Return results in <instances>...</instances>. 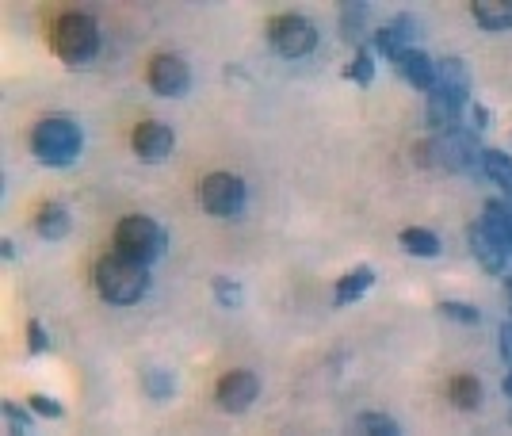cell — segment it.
<instances>
[{
	"mask_svg": "<svg viewBox=\"0 0 512 436\" xmlns=\"http://www.w3.org/2000/svg\"><path fill=\"white\" fill-rule=\"evenodd\" d=\"M150 287V272L146 264L130 261L123 253H107L104 261L96 264V291L100 299L111 306H130L138 303Z\"/></svg>",
	"mask_w": 512,
	"mask_h": 436,
	"instance_id": "1",
	"label": "cell"
},
{
	"mask_svg": "<svg viewBox=\"0 0 512 436\" xmlns=\"http://www.w3.org/2000/svg\"><path fill=\"white\" fill-rule=\"evenodd\" d=\"M81 146H85V134L73 119L65 115H54V119H43L35 134H31V153L43 161V165H54V169H65L81 157Z\"/></svg>",
	"mask_w": 512,
	"mask_h": 436,
	"instance_id": "2",
	"label": "cell"
},
{
	"mask_svg": "<svg viewBox=\"0 0 512 436\" xmlns=\"http://www.w3.org/2000/svg\"><path fill=\"white\" fill-rule=\"evenodd\" d=\"M54 50L65 66H88L100 50V27L85 12H65L54 23Z\"/></svg>",
	"mask_w": 512,
	"mask_h": 436,
	"instance_id": "3",
	"label": "cell"
},
{
	"mask_svg": "<svg viewBox=\"0 0 512 436\" xmlns=\"http://www.w3.org/2000/svg\"><path fill=\"white\" fill-rule=\"evenodd\" d=\"M165 230L146 215H127L119 222V230H115V253H123L130 261L146 264L150 268L153 261H161V253H165Z\"/></svg>",
	"mask_w": 512,
	"mask_h": 436,
	"instance_id": "4",
	"label": "cell"
},
{
	"mask_svg": "<svg viewBox=\"0 0 512 436\" xmlns=\"http://www.w3.org/2000/svg\"><path fill=\"white\" fill-rule=\"evenodd\" d=\"M268 43L283 58H306L318 46V31L306 16H276L268 23Z\"/></svg>",
	"mask_w": 512,
	"mask_h": 436,
	"instance_id": "5",
	"label": "cell"
},
{
	"mask_svg": "<svg viewBox=\"0 0 512 436\" xmlns=\"http://www.w3.org/2000/svg\"><path fill=\"white\" fill-rule=\"evenodd\" d=\"M199 203L214 218H237L245 207V184L230 173H211L199 188Z\"/></svg>",
	"mask_w": 512,
	"mask_h": 436,
	"instance_id": "6",
	"label": "cell"
},
{
	"mask_svg": "<svg viewBox=\"0 0 512 436\" xmlns=\"http://www.w3.org/2000/svg\"><path fill=\"white\" fill-rule=\"evenodd\" d=\"M192 85V69L176 54H157L150 62V88L157 96H184Z\"/></svg>",
	"mask_w": 512,
	"mask_h": 436,
	"instance_id": "7",
	"label": "cell"
},
{
	"mask_svg": "<svg viewBox=\"0 0 512 436\" xmlns=\"http://www.w3.org/2000/svg\"><path fill=\"white\" fill-rule=\"evenodd\" d=\"M260 394V383H256L253 371H226L222 375V383H218V406L222 410H230V414H241V410H249L253 406V398Z\"/></svg>",
	"mask_w": 512,
	"mask_h": 436,
	"instance_id": "8",
	"label": "cell"
},
{
	"mask_svg": "<svg viewBox=\"0 0 512 436\" xmlns=\"http://www.w3.org/2000/svg\"><path fill=\"white\" fill-rule=\"evenodd\" d=\"M176 146V134H172L169 123H138V131H134V153L142 157V161H165Z\"/></svg>",
	"mask_w": 512,
	"mask_h": 436,
	"instance_id": "9",
	"label": "cell"
},
{
	"mask_svg": "<svg viewBox=\"0 0 512 436\" xmlns=\"http://www.w3.org/2000/svg\"><path fill=\"white\" fill-rule=\"evenodd\" d=\"M417 35H421V31H417L413 16H394L386 27H379V31H375V46H379V54H383V58L398 62L409 46H413V39H417Z\"/></svg>",
	"mask_w": 512,
	"mask_h": 436,
	"instance_id": "10",
	"label": "cell"
},
{
	"mask_svg": "<svg viewBox=\"0 0 512 436\" xmlns=\"http://www.w3.org/2000/svg\"><path fill=\"white\" fill-rule=\"evenodd\" d=\"M470 249H474V257L482 261V268H490V272H501L505 261H509V249L501 245V241L490 234V226L478 218V222H470Z\"/></svg>",
	"mask_w": 512,
	"mask_h": 436,
	"instance_id": "11",
	"label": "cell"
},
{
	"mask_svg": "<svg viewBox=\"0 0 512 436\" xmlns=\"http://www.w3.org/2000/svg\"><path fill=\"white\" fill-rule=\"evenodd\" d=\"M432 92H444L451 100L467 104V96H470L467 62H463V58H444V62L436 66V88H432Z\"/></svg>",
	"mask_w": 512,
	"mask_h": 436,
	"instance_id": "12",
	"label": "cell"
},
{
	"mask_svg": "<svg viewBox=\"0 0 512 436\" xmlns=\"http://www.w3.org/2000/svg\"><path fill=\"white\" fill-rule=\"evenodd\" d=\"M394 69H398L413 88H425V92L436 88V62L428 58L425 50H417V46H409L406 54L394 62Z\"/></svg>",
	"mask_w": 512,
	"mask_h": 436,
	"instance_id": "13",
	"label": "cell"
},
{
	"mask_svg": "<svg viewBox=\"0 0 512 436\" xmlns=\"http://www.w3.org/2000/svg\"><path fill=\"white\" fill-rule=\"evenodd\" d=\"M470 16L486 31H509L512 27V0H474Z\"/></svg>",
	"mask_w": 512,
	"mask_h": 436,
	"instance_id": "14",
	"label": "cell"
},
{
	"mask_svg": "<svg viewBox=\"0 0 512 436\" xmlns=\"http://www.w3.org/2000/svg\"><path fill=\"white\" fill-rule=\"evenodd\" d=\"M371 284H375V268H367V264L344 272L341 280H337V306H348V303H356V299H363V295L371 291Z\"/></svg>",
	"mask_w": 512,
	"mask_h": 436,
	"instance_id": "15",
	"label": "cell"
},
{
	"mask_svg": "<svg viewBox=\"0 0 512 436\" xmlns=\"http://www.w3.org/2000/svg\"><path fill=\"white\" fill-rule=\"evenodd\" d=\"M69 226H73V218H69V211H65L62 203H43L39 215H35V230L46 241H62L69 234Z\"/></svg>",
	"mask_w": 512,
	"mask_h": 436,
	"instance_id": "16",
	"label": "cell"
},
{
	"mask_svg": "<svg viewBox=\"0 0 512 436\" xmlns=\"http://www.w3.org/2000/svg\"><path fill=\"white\" fill-rule=\"evenodd\" d=\"M448 398L459 410H478L482 406V383L474 375H455L448 383Z\"/></svg>",
	"mask_w": 512,
	"mask_h": 436,
	"instance_id": "17",
	"label": "cell"
},
{
	"mask_svg": "<svg viewBox=\"0 0 512 436\" xmlns=\"http://www.w3.org/2000/svg\"><path fill=\"white\" fill-rule=\"evenodd\" d=\"M482 173L512 196V157H505L501 150H482Z\"/></svg>",
	"mask_w": 512,
	"mask_h": 436,
	"instance_id": "18",
	"label": "cell"
},
{
	"mask_svg": "<svg viewBox=\"0 0 512 436\" xmlns=\"http://www.w3.org/2000/svg\"><path fill=\"white\" fill-rule=\"evenodd\" d=\"M402 249L413 253V257H440V238L425 226H413V230L402 234Z\"/></svg>",
	"mask_w": 512,
	"mask_h": 436,
	"instance_id": "19",
	"label": "cell"
},
{
	"mask_svg": "<svg viewBox=\"0 0 512 436\" xmlns=\"http://www.w3.org/2000/svg\"><path fill=\"white\" fill-rule=\"evenodd\" d=\"M352 436H402V429L386 414H360L352 425Z\"/></svg>",
	"mask_w": 512,
	"mask_h": 436,
	"instance_id": "20",
	"label": "cell"
},
{
	"mask_svg": "<svg viewBox=\"0 0 512 436\" xmlns=\"http://www.w3.org/2000/svg\"><path fill=\"white\" fill-rule=\"evenodd\" d=\"M367 20V4H341V31L348 43L360 39V27Z\"/></svg>",
	"mask_w": 512,
	"mask_h": 436,
	"instance_id": "21",
	"label": "cell"
},
{
	"mask_svg": "<svg viewBox=\"0 0 512 436\" xmlns=\"http://www.w3.org/2000/svg\"><path fill=\"white\" fill-rule=\"evenodd\" d=\"M344 77L356 81V85H371V81H375V62H371V54H367V50H356V58L348 62Z\"/></svg>",
	"mask_w": 512,
	"mask_h": 436,
	"instance_id": "22",
	"label": "cell"
},
{
	"mask_svg": "<svg viewBox=\"0 0 512 436\" xmlns=\"http://www.w3.org/2000/svg\"><path fill=\"white\" fill-rule=\"evenodd\" d=\"M440 314L451 318V322H463V326H478V322H482V314H478L470 303H451V299L448 303H440Z\"/></svg>",
	"mask_w": 512,
	"mask_h": 436,
	"instance_id": "23",
	"label": "cell"
},
{
	"mask_svg": "<svg viewBox=\"0 0 512 436\" xmlns=\"http://www.w3.org/2000/svg\"><path fill=\"white\" fill-rule=\"evenodd\" d=\"M172 387H176V383H172L169 371H150V375H146V394L157 398V402H165L172 394Z\"/></svg>",
	"mask_w": 512,
	"mask_h": 436,
	"instance_id": "24",
	"label": "cell"
},
{
	"mask_svg": "<svg viewBox=\"0 0 512 436\" xmlns=\"http://www.w3.org/2000/svg\"><path fill=\"white\" fill-rule=\"evenodd\" d=\"M214 295H218V303H222V306H237V299H241V287H237L230 276H218V280H214Z\"/></svg>",
	"mask_w": 512,
	"mask_h": 436,
	"instance_id": "25",
	"label": "cell"
},
{
	"mask_svg": "<svg viewBox=\"0 0 512 436\" xmlns=\"http://www.w3.org/2000/svg\"><path fill=\"white\" fill-rule=\"evenodd\" d=\"M27 406H31L39 417H62L65 414L62 402H54V398H46V394H31V398H27Z\"/></svg>",
	"mask_w": 512,
	"mask_h": 436,
	"instance_id": "26",
	"label": "cell"
},
{
	"mask_svg": "<svg viewBox=\"0 0 512 436\" xmlns=\"http://www.w3.org/2000/svg\"><path fill=\"white\" fill-rule=\"evenodd\" d=\"M27 341H31V352H35V356H43V352H50V337H46V329L39 326L35 318L27 322Z\"/></svg>",
	"mask_w": 512,
	"mask_h": 436,
	"instance_id": "27",
	"label": "cell"
},
{
	"mask_svg": "<svg viewBox=\"0 0 512 436\" xmlns=\"http://www.w3.org/2000/svg\"><path fill=\"white\" fill-rule=\"evenodd\" d=\"M4 417L12 421V429H31V410H23L20 402H12V398L4 402Z\"/></svg>",
	"mask_w": 512,
	"mask_h": 436,
	"instance_id": "28",
	"label": "cell"
},
{
	"mask_svg": "<svg viewBox=\"0 0 512 436\" xmlns=\"http://www.w3.org/2000/svg\"><path fill=\"white\" fill-rule=\"evenodd\" d=\"M501 356H505V364L512 368V322L501 326Z\"/></svg>",
	"mask_w": 512,
	"mask_h": 436,
	"instance_id": "29",
	"label": "cell"
},
{
	"mask_svg": "<svg viewBox=\"0 0 512 436\" xmlns=\"http://www.w3.org/2000/svg\"><path fill=\"white\" fill-rule=\"evenodd\" d=\"M470 119H474V127H478V131H486V127H490V111L486 108H470Z\"/></svg>",
	"mask_w": 512,
	"mask_h": 436,
	"instance_id": "30",
	"label": "cell"
},
{
	"mask_svg": "<svg viewBox=\"0 0 512 436\" xmlns=\"http://www.w3.org/2000/svg\"><path fill=\"white\" fill-rule=\"evenodd\" d=\"M0 253H4V261H12V257H16V241L4 238V241H0Z\"/></svg>",
	"mask_w": 512,
	"mask_h": 436,
	"instance_id": "31",
	"label": "cell"
},
{
	"mask_svg": "<svg viewBox=\"0 0 512 436\" xmlns=\"http://www.w3.org/2000/svg\"><path fill=\"white\" fill-rule=\"evenodd\" d=\"M501 391H505L512 398V368H509V375H505V387H501Z\"/></svg>",
	"mask_w": 512,
	"mask_h": 436,
	"instance_id": "32",
	"label": "cell"
},
{
	"mask_svg": "<svg viewBox=\"0 0 512 436\" xmlns=\"http://www.w3.org/2000/svg\"><path fill=\"white\" fill-rule=\"evenodd\" d=\"M12 436H27V429H12Z\"/></svg>",
	"mask_w": 512,
	"mask_h": 436,
	"instance_id": "33",
	"label": "cell"
},
{
	"mask_svg": "<svg viewBox=\"0 0 512 436\" xmlns=\"http://www.w3.org/2000/svg\"><path fill=\"white\" fill-rule=\"evenodd\" d=\"M509 295H512V284H509Z\"/></svg>",
	"mask_w": 512,
	"mask_h": 436,
	"instance_id": "34",
	"label": "cell"
}]
</instances>
